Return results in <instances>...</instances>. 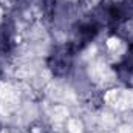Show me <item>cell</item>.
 <instances>
[{"mask_svg":"<svg viewBox=\"0 0 133 133\" xmlns=\"http://www.w3.org/2000/svg\"><path fill=\"white\" fill-rule=\"evenodd\" d=\"M116 71L122 82L133 85V43L129 46V51L121 59V62L116 65Z\"/></svg>","mask_w":133,"mask_h":133,"instance_id":"obj_2","label":"cell"},{"mask_svg":"<svg viewBox=\"0 0 133 133\" xmlns=\"http://www.w3.org/2000/svg\"><path fill=\"white\" fill-rule=\"evenodd\" d=\"M74 48L71 45L68 46H62V48H57L51 57H50V66L53 70L54 74L57 76H64L70 71V68L73 65V56H74Z\"/></svg>","mask_w":133,"mask_h":133,"instance_id":"obj_1","label":"cell"}]
</instances>
